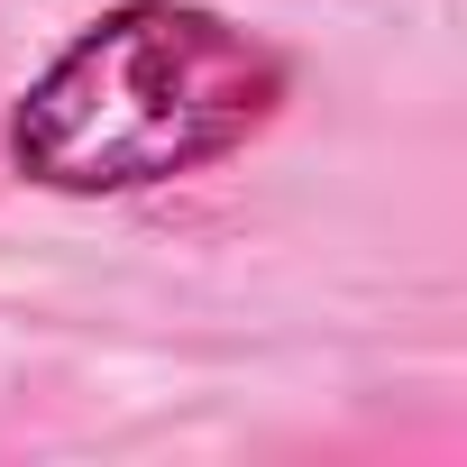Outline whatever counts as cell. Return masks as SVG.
<instances>
[{
	"label": "cell",
	"instance_id": "6da1fadb",
	"mask_svg": "<svg viewBox=\"0 0 467 467\" xmlns=\"http://www.w3.org/2000/svg\"><path fill=\"white\" fill-rule=\"evenodd\" d=\"M285 101V56L192 0L92 19L19 101L10 156L47 192H147L248 147Z\"/></svg>",
	"mask_w": 467,
	"mask_h": 467
}]
</instances>
